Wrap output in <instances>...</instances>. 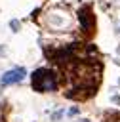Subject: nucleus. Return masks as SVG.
<instances>
[{"label":"nucleus","instance_id":"7ed1b4c3","mask_svg":"<svg viewBox=\"0 0 120 122\" xmlns=\"http://www.w3.org/2000/svg\"><path fill=\"white\" fill-rule=\"evenodd\" d=\"M78 19H80V23H82V29L86 30V32H91L93 30V15L90 13V8H82L80 11H78Z\"/></svg>","mask_w":120,"mask_h":122},{"label":"nucleus","instance_id":"f03ea898","mask_svg":"<svg viewBox=\"0 0 120 122\" xmlns=\"http://www.w3.org/2000/svg\"><path fill=\"white\" fill-rule=\"evenodd\" d=\"M25 74H27V71L23 69V67H19V69H11V71H8V72H4V76H2V84L4 86H10V84H15V82H21L23 78H25Z\"/></svg>","mask_w":120,"mask_h":122},{"label":"nucleus","instance_id":"f257e3e1","mask_svg":"<svg viewBox=\"0 0 120 122\" xmlns=\"http://www.w3.org/2000/svg\"><path fill=\"white\" fill-rule=\"evenodd\" d=\"M32 88L36 92H53L57 90V76L50 69H36L32 72Z\"/></svg>","mask_w":120,"mask_h":122}]
</instances>
